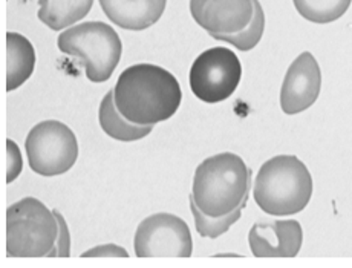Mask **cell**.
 Here are the masks:
<instances>
[{
	"label": "cell",
	"mask_w": 352,
	"mask_h": 268,
	"mask_svg": "<svg viewBox=\"0 0 352 268\" xmlns=\"http://www.w3.org/2000/svg\"><path fill=\"white\" fill-rule=\"evenodd\" d=\"M115 106L121 115L140 126H155L179 109L182 92L170 71L140 63L124 69L113 88Z\"/></svg>",
	"instance_id": "1"
},
{
	"label": "cell",
	"mask_w": 352,
	"mask_h": 268,
	"mask_svg": "<svg viewBox=\"0 0 352 268\" xmlns=\"http://www.w3.org/2000/svg\"><path fill=\"white\" fill-rule=\"evenodd\" d=\"M252 170L236 153H218L196 167L190 198L208 216H224L245 207Z\"/></svg>",
	"instance_id": "2"
},
{
	"label": "cell",
	"mask_w": 352,
	"mask_h": 268,
	"mask_svg": "<svg viewBox=\"0 0 352 268\" xmlns=\"http://www.w3.org/2000/svg\"><path fill=\"white\" fill-rule=\"evenodd\" d=\"M253 195L261 210L273 216H289L309 204L313 177L297 157L277 155L257 172Z\"/></svg>",
	"instance_id": "3"
},
{
	"label": "cell",
	"mask_w": 352,
	"mask_h": 268,
	"mask_svg": "<svg viewBox=\"0 0 352 268\" xmlns=\"http://www.w3.org/2000/svg\"><path fill=\"white\" fill-rule=\"evenodd\" d=\"M58 221L42 201L23 198L6 210V256L52 258Z\"/></svg>",
	"instance_id": "4"
},
{
	"label": "cell",
	"mask_w": 352,
	"mask_h": 268,
	"mask_svg": "<svg viewBox=\"0 0 352 268\" xmlns=\"http://www.w3.org/2000/svg\"><path fill=\"white\" fill-rule=\"evenodd\" d=\"M58 49L80 58L86 77L94 83L107 82L123 54V43L112 26L104 22H85L71 26L58 36Z\"/></svg>",
	"instance_id": "5"
},
{
	"label": "cell",
	"mask_w": 352,
	"mask_h": 268,
	"mask_svg": "<svg viewBox=\"0 0 352 268\" xmlns=\"http://www.w3.org/2000/svg\"><path fill=\"white\" fill-rule=\"evenodd\" d=\"M25 149L32 172L42 177L63 175L78 158L76 133L57 120L34 126L26 137Z\"/></svg>",
	"instance_id": "6"
},
{
	"label": "cell",
	"mask_w": 352,
	"mask_h": 268,
	"mask_svg": "<svg viewBox=\"0 0 352 268\" xmlns=\"http://www.w3.org/2000/svg\"><path fill=\"white\" fill-rule=\"evenodd\" d=\"M242 66L238 56L227 48H212L195 60L190 69V88L204 103L226 102L241 83Z\"/></svg>",
	"instance_id": "7"
},
{
	"label": "cell",
	"mask_w": 352,
	"mask_h": 268,
	"mask_svg": "<svg viewBox=\"0 0 352 268\" xmlns=\"http://www.w3.org/2000/svg\"><path fill=\"white\" fill-rule=\"evenodd\" d=\"M133 247L137 258H190L193 239L184 219L155 213L140 223Z\"/></svg>",
	"instance_id": "8"
},
{
	"label": "cell",
	"mask_w": 352,
	"mask_h": 268,
	"mask_svg": "<svg viewBox=\"0 0 352 268\" xmlns=\"http://www.w3.org/2000/svg\"><path fill=\"white\" fill-rule=\"evenodd\" d=\"M322 88L320 66L308 51L302 52L283 78L280 89V107L287 115H296L307 111L319 98Z\"/></svg>",
	"instance_id": "9"
},
{
	"label": "cell",
	"mask_w": 352,
	"mask_h": 268,
	"mask_svg": "<svg viewBox=\"0 0 352 268\" xmlns=\"http://www.w3.org/2000/svg\"><path fill=\"white\" fill-rule=\"evenodd\" d=\"M195 22L210 36L234 34L252 23L253 0H190Z\"/></svg>",
	"instance_id": "10"
},
{
	"label": "cell",
	"mask_w": 352,
	"mask_h": 268,
	"mask_svg": "<svg viewBox=\"0 0 352 268\" xmlns=\"http://www.w3.org/2000/svg\"><path fill=\"white\" fill-rule=\"evenodd\" d=\"M248 243L256 258H294L300 252L303 230L299 221L294 219L254 224Z\"/></svg>",
	"instance_id": "11"
},
{
	"label": "cell",
	"mask_w": 352,
	"mask_h": 268,
	"mask_svg": "<svg viewBox=\"0 0 352 268\" xmlns=\"http://www.w3.org/2000/svg\"><path fill=\"white\" fill-rule=\"evenodd\" d=\"M113 25L129 31L151 28L164 14L167 0H98Z\"/></svg>",
	"instance_id": "12"
},
{
	"label": "cell",
	"mask_w": 352,
	"mask_h": 268,
	"mask_svg": "<svg viewBox=\"0 0 352 268\" xmlns=\"http://www.w3.org/2000/svg\"><path fill=\"white\" fill-rule=\"evenodd\" d=\"M8 69H6V91H16L28 80L36 68V51L25 36L19 32L6 34Z\"/></svg>",
	"instance_id": "13"
},
{
	"label": "cell",
	"mask_w": 352,
	"mask_h": 268,
	"mask_svg": "<svg viewBox=\"0 0 352 268\" xmlns=\"http://www.w3.org/2000/svg\"><path fill=\"white\" fill-rule=\"evenodd\" d=\"M98 122L101 129L104 131L106 135H109L118 142H138L147 137L152 132L153 126H140L131 123L121 115L120 111L115 106L113 91H109L101 100L100 111H98Z\"/></svg>",
	"instance_id": "14"
},
{
	"label": "cell",
	"mask_w": 352,
	"mask_h": 268,
	"mask_svg": "<svg viewBox=\"0 0 352 268\" xmlns=\"http://www.w3.org/2000/svg\"><path fill=\"white\" fill-rule=\"evenodd\" d=\"M94 0H38L37 17L52 31H60L85 19Z\"/></svg>",
	"instance_id": "15"
},
{
	"label": "cell",
	"mask_w": 352,
	"mask_h": 268,
	"mask_svg": "<svg viewBox=\"0 0 352 268\" xmlns=\"http://www.w3.org/2000/svg\"><path fill=\"white\" fill-rule=\"evenodd\" d=\"M299 14L313 23H331L348 11L352 0H293Z\"/></svg>",
	"instance_id": "16"
},
{
	"label": "cell",
	"mask_w": 352,
	"mask_h": 268,
	"mask_svg": "<svg viewBox=\"0 0 352 268\" xmlns=\"http://www.w3.org/2000/svg\"><path fill=\"white\" fill-rule=\"evenodd\" d=\"M253 5L254 14L252 19V23H250L245 30H242L241 32H234V34H213L212 37L216 40H221V42L232 43L234 48H238L243 52L256 48V45L261 42L263 30H265V14H263L259 0H253Z\"/></svg>",
	"instance_id": "17"
},
{
	"label": "cell",
	"mask_w": 352,
	"mask_h": 268,
	"mask_svg": "<svg viewBox=\"0 0 352 268\" xmlns=\"http://www.w3.org/2000/svg\"><path fill=\"white\" fill-rule=\"evenodd\" d=\"M190 209L192 214L195 218V225L196 230L201 234L202 238H210V239H216L222 236V234L227 233L230 227H232L234 223H238L243 205L238 207L234 212L224 214V216H208V214L202 213L199 210V207L195 204V201L190 198Z\"/></svg>",
	"instance_id": "18"
},
{
	"label": "cell",
	"mask_w": 352,
	"mask_h": 268,
	"mask_svg": "<svg viewBox=\"0 0 352 268\" xmlns=\"http://www.w3.org/2000/svg\"><path fill=\"white\" fill-rule=\"evenodd\" d=\"M54 214L58 221V236L56 250L52 253V258H69L71 256V234L63 214L58 210H54Z\"/></svg>",
	"instance_id": "19"
},
{
	"label": "cell",
	"mask_w": 352,
	"mask_h": 268,
	"mask_svg": "<svg viewBox=\"0 0 352 268\" xmlns=\"http://www.w3.org/2000/svg\"><path fill=\"white\" fill-rule=\"evenodd\" d=\"M6 152H8V175H6V183L11 184L22 173L23 159L19 146L12 139H6Z\"/></svg>",
	"instance_id": "20"
},
{
	"label": "cell",
	"mask_w": 352,
	"mask_h": 268,
	"mask_svg": "<svg viewBox=\"0 0 352 268\" xmlns=\"http://www.w3.org/2000/svg\"><path fill=\"white\" fill-rule=\"evenodd\" d=\"M83 258H129V253L115 244L98 245L81 254Z\"/></svg>",
	"instance_id": "21"
}]
</instances>
